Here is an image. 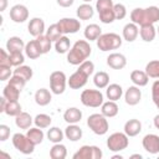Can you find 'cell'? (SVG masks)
<instances>
[{
  "mask_svg": "<svg viewBox=\"0 0 159 159\" xmlns=\"http://www.w3.org/2000/svg\"><path fill=\"white\" fill-rule=\"evenodd\" d=\"M92 52L89 43L86 40H77L71 50L67 52V61L70 65L80 66L83 61H86Z\"/></svg>",
  "mask_w": 159,
  "mask_h": 159,
  "instance_id": "obj_1",
  "label": "cell"
},
{
  "mask_svg": "<svg viewBox=\"0 0 159 159\" xmlns=\"http://www.w3.org/2000/svg\"><path fill=\"white\" fill-rule=\"evenodd\" d=\"M130 20L132 22L137 25H148V24H155L159 21V7L158 6H149L145 9L135 7L130 12Z\"/></svg>",
  "mask_w": 159,
  "mask_h": 159,
  "instance_id": "obj_2",
  "label": "cell"
},
{
  "mask_svg": "<svg viewBox=\"0 0 159 159\" xmlns=\"http://www.w3.org/2000/svg\"><path fill=\"white\" fill-rule=\"evenodd\" d=\"M120 46H122V37L114 32L102 34L97 39V47L103 52L111 51V50H117Z\"/></svg>",
  "mask_w": 159,
  "mask_h": 159,
  "instance_id": "obj_3",
  "label": "cell"
},
{
  "mask_svg": "<svg viewBox=\"0 0 159 159\" xmlns=\"http://www.w3.org/2000/svg\"><path fill=\"white\" fill-rule=\"evenodd\" d=\"M87 125L97 135H103L109 129V124H108L107 117H104L102 113H93V114H91L87 118Z\"/></svg>",
  "mask_w": 159,
  "mask_h": 159,
  "instance_id": "obj_4",
  "label": "cell"
},
{
  "mask_svg": "<svg viewBox=\"0 0 159 159\" xmlns=\"http://www.w3.org/2000/svg\"><path fill=\"white\" fill-rule=\"evenodd\" d=\"M81 102L86 107L97 108L103 104V94L98 89H84L81 93Z\"/></svg>",
  "mask_w": 159,
  "mask_h": 159,
  "instance_id": "obj_5",
  "label": "cell"
},
{
  "mask_svg": "<svg viewBox=\"0 0 159 159\" xmlns=\"http://www.w3.org/2000/svg\"><path fill=\"white\" fill-rule=\"evenodd\" d=\"M129 144V139L128 135L125 133H120V132H116L113 134H111L107 139V147L111 152H120L127 149Z\"/></svg>",
  "mask_w": 159,
  "mask_h": 159,
  "instance_id": "obj_6",
  "label": "cell"
},
{
  "mask_svg": "<svg viewBox=\"0 0 159 159\" xmlns=\"http://www.w3.org/2000/svg\"><path fill=\"white\" fill-rule=\"evenodd\" d=\"M67 78L62 71H55L50 75V89L55 94H62L66 89Z\"/></svg>",
  "mask_w": 159,
  "mask_h": 159,
  "instance_id": "obj_7",
  "label": "cell"
},
{
  "mask_svg": "<svg viewBox=\"0 0 159 159\" xmlns=\"http://www.w3.org/2000/svg\"><path fill=\"white\" fill-rule=\"evenodd\" d=\"M12 145L22 154H31L34 153V148H35V145L31 143L27 135L22 133H15L12 135Z\"/></svg>",
  "mask_w": 159,
  "mask_h": 159,
  "instance_id": "obj_8",
  "label": "cell"
},
{
  "mask_svg": "<svg viewBox=\"0 0 159 159\" xmlns=\"http://www.w3.org/2000/svg\"><path fill=\"white\" fill-rule=\"evenodd\" d=\"M102 150L96 145H82L75 154L73 159H101Z\"/></svg>",
  "mask_w": 159,
  "mask_h": 159,
  "instance_id": "obj_9",
  "label": "cell"
},
{
  "mask_svg": "<svg viewBox=\"0 0 159 159\" xmlns=\"http://www.w3.org/2000/svg\"><path fill=\"white\" fill-rule=\"evenodd\" d=\"M62 35L67 34H76L81 29V22L73 17H63L57 22Z\"/></svg>",
  "mask_w": 159,
  "mask_h": 159,
  "instance_id": "obj_10",
  "label": "cell"
},
{
  "mask_svg": "<svg viewBox=\"0 0 159 159\" xmlns=\"http://www.w3.org/2000/svg\"><path fill=\"white\" fill-rule=\"evenodd\" d=\"M10 19L16 22V24H21L25 22L29 19V10L25 5L21 4H16L10 9Z\"/></svg>",
  "mask_w": 159,
  "mask_h": 159,
  "instance_id": "obj_11",
  "label": "cell"
},
{
  "mask_svg": "<svg viewBox=\"0 0 159 159\" xmlns=\"http://www.w3.org/2000/svg\"><path fill=\"white\" fill-rule=\"evenodd\" d=\"M88 77L89 76H87L84 72L77 70L75 73H72L70 76V78L67 80V83H68L70 88H72V89H80V88H82L87 83Z\"/></svg>",
  "mask_w": 159,
  "mask_h": 159,
  "instance_id": "obj_12",
  "label": "cell"
},
{
  "mask_svg": "<svg viewBox=\"0 0 159 159\" xmlns=\"http://www.w3.org/2000/svg\"><path fill=\"white\" fill-rule=\"evenodd\" d=\"M142 145L149 154H158L159 153V137L157 134H147L142 140Z\"/></svg>",
  "mask_w": 159,
  "mask_h": 159,
  "instance_id": "obj_13",
  "label": "cell"
},
{
  "mask_svg": "<svg viewBox=\"0 0 159 159\" xmlns=\"http://www.w3.org/2000/svg\"><path fill=\"white\" fill-rule=\"evenodd\" d=\"M142 98V92L138 86H129L124 93V101L129 106H137L140 102Z\"/></svg>",
  "mask_w": 159,
  "mask_h": 159,
  "instance_id": "obj_14",
  "label": "cell"
},
{
  "mask_svg": "<svg viewBox=\"0 0 159 159\" xmlns=\"http://www.w3.org/2000/svg\"><path fill=\"white\" fill-rule=\"evenodd\" d=\"M107 65L113 70H122L127 65V58L122 53L113 52L107 57Z\"/></svg>",
  "mask_w": 159,
  "mask_h": 159,
  "instance_id": "obj_15",
  "label": "cell"
},
{
  "mask_svg": "<svg viewBox=\"0 0 159 159\" xmlns=\"http://www.w3.org/2000/svg\"><path fill=\"white\" fill-rule=\"evenodd\" d=\"M27 30L29 34L34 37H37L40 35H43L45 31V22L41 17H34L30 20L29 25H27Z\"/></svg>",
  "mask_w": 159,
  "mask_h": 159,
  "instance_id": "obj_16",
  "label": "cell"
},
{
  "mask_svg": "<svg viewBox=\"0 0 159 159\" xmlns=\"http://www.w3.org/2000/svg\"><path fill=\"white\" fill-rule=\"evenodd\" d=\"M123 39L128 42H133L138 35H139V29H138V25L134 24V22H129L127 25H124L123 27Z\"/></svg>",
  "mask_w": 159,
  "mask_h": 159,
  "instance_id": "obj_17",
  "label": "cell"
},
{
  "mask_svg": "<svg viewBox=\"0 0 159 159\" xmlns=\"http://www.w3.org/2000/svg\"><path fill=\"white\" fill-rule=\"evenodd\" d=\"M63 119L68 124H77L82 119V112L78 108H76V107L67 108L65 111V113H63Z\"/></svg>",
  "mask_w": 159,
  "mask_h": 159,
  "instance_id": "obj_18",
  "label": "cell"
},
{
  "mask_svg": "<svg viewBox=\"0 0 159 159\" xmlns=\"http://www.w3.org/2000/svg\"><path fill=\"white\" fill-rule=\"evenodd\" d=\"M140 132H142V123L138 119L133 118V119H129V120L125 122V124H124V133L128 137H135Z\"/></svg>",
  "mask_w": 159,
  "mask_h": 159,
  "instance_id": "obj_19",
  "label": "cell"
},
{
  "mask_svg": "<svg viewBox=\"0 0 159 159\" xmlns=\"http://www.w3.org/2000/svg\"><path fill=\"white\" fill-rule=\"evenodd\" d=\"M6 50H7L9 53L21 52L22 50H25V43H24L22 39H20L19 36H11L6 41Z\"/></svg>",
  "mask_w": 159,
  "mask_h": 159,
  "instance_id": "obj_20",
  "label": "cell"
},
{
  "mask_svg": "<svg viewBox=\"0 0 159 159\" xmlns=\"http://www.w3.org/2000/svg\"><path fill=\"white\" fill-rule=\"evenodd\" d=\"M118 112H119V107L116 103V101H107L103 102V104L101 106V113L107 118L116 117Z\"/></svg>",
  "mask_w": 159,
  "mask_h": 159,
  "instance_id": "obj_21",
  "label": "cell"
},
{
  "mask_svg": "<svg viewBox=\"0 0 159 159\" xmlns=\"http://www.w3.org/2000/svg\"><path fill=\"white\" fill-rule=\"evenodd\" d=\"M130 81L138 86V87H144L148 84L149 81V76L147 75L145 71H140V70H134L130 73Z\"/></svg>",
  "mask_w": 159,
  "mask_h": 159,
  "instance_id": "obj_22",
  "label": "cell"
},
{
  "mask_svg": "<svg viewBox=\"0 0 159 159\" xmlns=\"http://www.w3.org/2000/svg\"><path fill=\"white\" fill-rule=\"evenodd\" d=\"M139 35L142 37L143 41L145 42H152L155 39L157 35V29L154 27L153 24H148V25H142L140 30H139Z\"/></svg>",
  "mask_w": 159,
  "mask_h": 159,
  "instance_id": "obj_23",
  "label": "cell"
},
{
  "mask_svg": "<svg viewBox=\"0 0 159 159\" xmlns=\"http://www.w3.org/2000/svg\"><path fill=\"white\" fill-rule=\"evenodd\" d=\"M82 129L77 124H68L65 129V137L71 142H77L82 138Z\"/></svg>",
  "mask_w": 159,
  "mask_h": 159,
  "instance_id": "obj_24",
  "label": "cell"
},
{
  "mask_svg": "<svg viewBox=\"0 0 159 159\" xmlns=\"http://www.w3.org/2000/svg\"><path fill=\"white\" fill-rule=\"evenodd\" d=\"M84 37L88 41H97V39L102 35V29L97 24H89L84 29Z\"/></svg>",
  "mask_w": 159,
  "mask_h": 159,
  "instance_id": "obj_25",
  "label": "cell"
},
{
  "mask_svg": "<svg viewBox=\"0 0 159 159\" xmlns=\"http://www.w3.org/2000/svg\"><path fill=\"white\" fill-rule=\"evenodd\" d=\"M51 99H52L51 92H50L48 89H46V88H40V89H37L36 93H35V102H36L39 106H41V107L47 106V104L51 102Z\"/></svg>",
  "mask_w": 159,
  "mask_h": 159,
  "instance_id": "obj_26",
  "label": "cell"
},
{
  "mask_svg": "<svg viewBox=\"0 0 159 159\" xmlns=\"http://www.w3.org/2000/svg\"><path fill=\"white\" fill-rule=\"evenodd\" d=\"M15 118H16V119H15V124H16V127L20 128V129H29V128L31 127L32 122H34L32 117H31L27 112H21V113L17 114Z\"/></svg>",
  "mask_w": 159,
  "mask_h": 159,
  "instance_id": "obj_27",
  "label": "cell"
},
{
  "mask_svg": "<svg viewBox=\"0 0 159 159\" xmlns=\"http://www.w3.org/2000/svg\"><path fill=\"white\" fill-rule=\"evenodd\" d=\"M25 53H26V56H27L29 58H31V60L39 58V57L42 55V52H41L40 47H39L36 40H31V41H29V42L25 45Z\"/></svg>",
  "mask_w": 159,
  "mask_h": 159,
  "instance_id": "obj_28",
  "label": "cell"
},
{
  "mask_svg": "<svg viewBox=\"0 0 159 159\" xmlns=\"http://www.w3.org/2000/svg\"><path fill=\"white\" fill-rule=\"evenodd\" d=\"M123 94V89L118 83H112L107 86L106 89V96L109 101H118Z\"/></svg>",
  "mask_w": 159,
  "mask_h": 159,
  "instance_id": "obj_29",
  "label": "cell"
},
{
  "mask_svg": "<svg viewBox=\"0 0 159 159\" xmlns=\"http://www.w3.org/2000/svg\"><path fill=\"white\" fill-rule=\"evenodd\" d=\"M26 135H27V138L31 140V143H32L34 145L41 144V143H42V140H43V137H45V134H43L42 129H41V128H39V127H35V128H30V129H27Z\"/></svg>",
  "mask_w": 159,
  "mask_h": 159,
  "instance_id": "obj_30",
  "label": "cell"
},
{
  "mask_svg": "<svg viewBox=\"0 0 159 159\" xmlns=\"http://www.w3.org/2000/svg\"><path fill=\"white\" fill-rule=\"evenodd\" d=\"M76 14H77V17H78L80 20H89V19L93 16L94 10H93V7H92L89 4L84 2V4H82V5H80V6L77 7Z\"/></svg>",
  "mask_w": 159,
  "mask_h": 159,
  "instance_id": "obj_31",
  "label": "cell"
},
{
  "mask_svg": "<svg viewBox=\"0 0 159 159\" xmlns=\"http://www.w3.org/2000/svg\"><path fill=\"white\" fill-rule=\"evenodd\" d=\"M66 157H67V149L61 143H55L53 147L50 149L51 159H65Z\"/></svg>",
  "mask_w": 159,
  "mask_h": 159,
  "instance_id": "obj_32",
  "label": "cell"
},
{
  "mask_svg": "<svg viewBox=\"0 0 159 159\" xmlns=\"http://www.w3.org/2000/svg\"><path fill=\"white\" fill-rule=\"evenodd\" d=\"M93 83L97 88L102 89V88H106L108 84H109V76L107 72L104 71H99L97 72L94 76H93Z\"/></svg>",
  "mask_w": 159,
  "mask_h": 159,
  "instance_id": "obj_33",
  "label": "cell"
},
{
  "mask_svg": "<svg viewBox=\"0 0 159 159\" xmlns=\"http://www.w3.org/2000/svg\"><path fill=\"white\" fill-rule=\"evenodd\" d=\"M55 50L58 53H66L71 50V41L67 36H61L56 42H55Z\"/></svg>",
  "mask_w": 159,
  "mask_h": 159,
  "instance_id": "obj_34",
  "label": "cell"
},
{
  "mask_svg": "<svg viewBox=\"0 0 159 159\" xmlns=\"http://www.w3.org/2000/svg\"><path fill=\"white\" fill-rule=\"evenodd\" d=\"M20 89H17L16 87H14L12 84L7 83L4 89H2V96L7 99V101H17L20 97Z\"/></svg>",
  "mask_w": 159,
  "mask_h": 159,
  "instance_id": "obj_35",
  "label": "cell"
},
{
  "mask_svg": "<svg viewBox=\"0 0 159 159\" xmlns=\"http://www.w3.org/2000/svg\"><path fill=\"white\" fill-rule=\"evenodd\" d=\"M65 137V132H62L58 127H52L47 130V138L52 143H61Z\"/></svg>",
  "mask_w": 159,
  "mask_h": 159,
  "instance_id": "obj_36",
  "label": "cell"
},
{
  "mask_svg": "<svg viewBox=\"0 0 159 159\" xmlns=\"http://www.w3.org/2000/svg\"><path fill=\"white\" fill-rule=\"evenodd\" d=\"M12 75H17V76L22 77V78L27 82V81H30V80L32 78L34 72H32V68H31L30 66L21 65V66H19V67H16V70H14V73H12Z\"/></svg>",
  "mask_w": 159,
  "mask_h": 159,
  "instance_id": "obj_37",
  "label": "cell"
},
{
  "mask_svg": "<svg viewBox=\"0 0 159 159\" xmlns=\"http://www.w3.org/2000/svg\"><path fill=\"white\" fill-rule=\"evenodd\" d=\"M21 112H22L21 111V106H20V103L17 101H7V104H6V108H5L4 113H6L10 117H16Z\"/></svg>",
  "mask_w": 159,
  "mask_h": 159,
  "instance_id": "obj_38",
  "label": "cell"
},
{
  "mask_svg": "<svg viewBox=\"0 0 159 159\" xmlns=\"http://www.w3.org/2000/svg\"><path fill=\"white\" fill-rule=\"evenodd\" d=\"M51 122H52L51 117H50L48 114H45V113H40V114H37V116L34 118V123H35V125L39 127V128H41V129L50 127Z\"/></svg>",
  "mask_w": 159,
  "mask_h": 159,
  "instance_id": "obj_39",
  "label": "cell"
},
{
  "mask_svg": "<svg viewBox=\"0 0 159 159\" xmlns=\"http://www.w3.org/2000/svg\"><path fill=\"white\" fill-rule=\"evenodd\" d=\"M145 72L152 78H159V60L149 61L145 66Z\"/></svg>",
  "mask_w": 159,
  "mask_h": 159,
  "instance_id": "obj_40",
  "label": "cell"
},
{
  "mask_svg": "<svg viewBox=\"0 0 159 159\" xmlns=\"http://www.w3.org/2000/svg\"><path fill=\"white\" fill-rule=\"evenodd\" d=\"M36 42H37V45H39V47H40V50H41V52H42V55H43V53H47V52L51 50L52 41H51L46 35H40V36H37V37H36Z\"/></svg>",
  "mask_w": 159,
  "mask_h": 159,
  "instance_id": "obj_41",
  "label": "cell"
},
{
  "mask_svg": "<svg viewBox=\"0 0 159 159\" xmlns=\"http://www.w3.org/2000/svg\"><path fill=\"white\" fill-rule=\"evenodd\" d=\"M46 36H47L51 41H55V42H56V41L62 36V32H61L58 25H57V24H52V25L46 30Z\"/></svg>",
  "mask_w": 159,
  "mask_h": 159,
  "instance_id": "obj_42",
  "label": "cell"
},
{
  "mask_svg": "<svg viewBox=\"0 0 159 159\" xmlns=\"http://www.w3.org/2000/svg\"><path fill=\"white\" fill-rule=\"evenodd\" d=\"M9 61H10V65L14 66V67H19L24 63L25 61V56L22 52H11L9 53Z\"/></svg>",
  "mask_w": 159,
  "mask_h": 159,
  "instance_id": "obj_43",
  "label": "cell"
},
{
  "mask_svg": "<svg viewBox=\"0 0 159 159\" xmlns=\"http://www.w3.org/2000/svg\"><path fill=\"white\" fill-rule=\"evenodd\" d=\"M98 15H99V20L103 24H112L116 20V15H114L113 7L112 9H108V10H104V11L99 12Z\"/></svg>",
  "mask_w": 159,
  "mask_h": 159,
  "instance_id": "obj_44",
  "label": "cell"
},
{
  "mask_svg": "<svg viewBox=\"0 0 159 159\" xmlns=\"http://www.w3.org/2000/svg\"><path fill=\"white\" fill-rule=\"evenodd\" d=\"M113 6H114L113 0H97V2H96V9H97L98 14L104 11V10L112 9Z\"/></svg>",
  "mask_w": 159,
  "mask_h": 159,
  "instance_id": "obj_45",
  "label": "cell"
},
{
  "mask_svg": "<svg viewBox=\"0 0 159 159\" xmlns=\"http://www.w3.org/2000/svg\"><path fill=\"white\" fill-rule=\"evenodd\" d=\"M114 10V15H116V20H122L127 16V9L123 4H114L113 6Z\"/></svg>",
  "mask_w": 159,
  "mask_h": 159,
  "instance_id": "obj_46",
  "label": "cell"
},
{
  "mask_svg": "<svg viewBox=\"0 0 159 159\" xmlns=\"http://www.w3.org/2000/svg\"><path fill=\"white\" fill-rule=\"evenodd\" d=\"M78 70L82 71V72H84L87 76H91V75L93 73V71H94V63H93L92 61L86 60V61H83V62L80 65Z\"/></svg>",
  "mask_w": 159,
  "mask_h": 159,
  "instance_id": "obj_47",
  "label": "cell"
},
{
  "mask_svg": "<svg viewBox=\"0 0 159 159\" xmlns=\"http://www.w3.org/2000/svg\"><path fill=\"white\" fill-rule=\"evenodd\" d=\"M9 83H10V84H12L14 87H16L17 89H20V91H21V89L25 87L26 81H25L22 77L17 76V75H12V76L10 77V80H9Z\"/></svg>",
  "mask_w": 159,
  "mask_h": 159,
  "instance_id": "obj_48",
  "label": "cell"
},
{
  "mask_svg": "<svg viewBox=\"0 0 159 159\" xmlns=\"http://www.w3.org/2000/svg\"><path fill=\"white\" fill-rule=\"evenodd\" d=\"M152 99L159 109V80L154 81V83L152 84Z\"/></svg>",
  "mask_w": 159,
  "mask_h": 159,
  "instance_id": "obj_49",
  "label": "cell"
},
{
  "mask_svg": "<svg viewBox=\"0 0 159 159\" xmlns=\"http://www.w3.org/2000/svg\"><path fill=\"white\" fill-rule=\"evenodd\" d=\"M11 76V66H0V81H6Z\"/></svg>",
  "mask_w": 159,
  "mask_h": 159,
  "instance_id": "obj_50",
  "label": "cell"
},
{
  "mask_svg": "<svg viewBox=\"0 0 159 159\" xmlns=\"http://www.w3.org/2000/svg\"><path fill=\"white\" fill-rule=\"evenodd\" d=\"M10 137V128L5 124H0V140L5 142Z\"/></svg>",
  "mask_w": 159,
  "mask_h": 159,
  "instance_id": "obj_51",
  "label": "cell"
},
{
  "mask_svg": "<svg viewBox=\"0 0 159 159\" xmlns=\"http://www.w3.org/2000/svg\"><path fill=\"white\" fill-rule=\"evenodd\" d=\"M0 53H1V58H0V66H11L10 65V61H9V53L1 48L0 50Z\"/></svg>",
  "mask_w": 159,
  "mask_h": 159,
  "instance_id": "obj_52",
  "label": "cell"
},
{
  "mask_svg": "<svg viewBox=\"0 0 159 159\" xmlns=\"http://www.w3.org/2000/svg\"><path fill=\"white\" fill-rule=\"evenodd\" d=\"M56 1H57V4H58L60 6H62V7H70V6H72L73 2H75V0H56Z\"/></svg>",
  "mask_w": 159,
  "mask_h": 159,
  "instance_id": "obj_53",
  "label": "cell"
},
{
  "mask_svg": "<svg viewBox=\"0 0 159 159\" xmlns=\"http://www.w3.org/2000/svg\"><path fill=\"white\" fill-rule=\"evenodd\" d=\"M6 104H7V99L2 96V97L0 98V112H4V111H5Z\"/></svg>",
  "mask_w": 159,
  "mask_h": 159,
  "instance_id": "obj_54",
  "label": "cell"
},
{
  "mask_svg": "<svg viewBox=\"0 0 159 159\" xmlns=\"http://www.w3.org/2000/svg\"><path fill=\"white\" fill-rule=\"evenodd\" d=\"M7 6V0H0V11H4Z\"/></svg>",
  "mask_w": 159,
  "mask_h": 159,
  "instance_id": "obj_55",
  "label": "cell"
},
{
  "mask_svg": "<svg viewBox=\"0 0 159 159\" xmlns=\"http://www.w3.org/2000/svg\"><path fill=\"white\" fill-rule=\"evenodd\" d=\"M154 127H155L157 129H159V114H157V116L154 117Z\"/></svg>",
  "mask_w": 159,
  "mask_h": 159,
  "instance_id": "obj_56",
  "label": "cell"
},
{
  "mask_svg": "<svg viewBox=\"0 0 159 159\" xmlns=\"http://www.w3.org/2000/svg\"><path fill=\"white\" fill-rule=\"evenodd\" d=\"M130 158H132V159H134V158H138V159H142L143 157H142L140 154H133V155H130Z\"/></svg>",
  "mask_w": 159,
  "mask_h": 159,
  "instance_id": "obj_57",
  "label": "cell"
},
{
  "mask_svg": "<svg viewBox=\"0 0 159 159\" xmlns=\"http://www.w3.org/2000/svg\"><path fill=\"white\" fill-rule=\"evenodd\" d=\"M113 159H122V155H113Z\"/></svg>",
  "mask_w": 159,
  "mask_h": 159,
  "instance_id": "obj_58",
  "label": "cell"
},
{
  "mask_svg": "<svg viewBox=\"0 0 159 159\" xmlns=\"http://www.w3.org/2000/svg\"><path fill=\"white\" fill-rule=\"evenodd\" d=\"M84 2H89V1H92V0H83Z\"/></svg>",
  "mask_w": 159,
  "mask_h": 159,
  "instance_id": "obj_59",
  "label": "cell"
},
{
  "mask_svg": "<svg viewBox=\"0 0 159 159\" xmlns=\"http://www.w3.org/2000/svg\"><path fill=\"white\" fill-rule=\"evenodd\" d=\"M157 32H158V34H159V26H158V29H157Z\"/></svg>",
  "mask_w": 159,
  "mask_h": 159,
  "instance_id": "obj_60",
  "label": "cell"
}]
</instances>
